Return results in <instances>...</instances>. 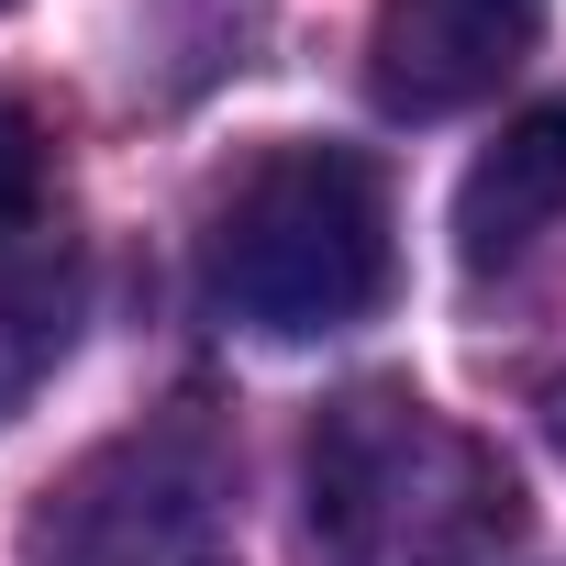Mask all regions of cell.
Returning a JSON list of instances; mask_svg holds the SVG:
<instances>
[{"instance_id": "9", "label": "cell", "mask_w": 566, "mask_h": 566, "mask_svg": "<svg viewBox=\"0 0 566 566\" xmlns=\"http://www.w3.org/2000/svg\"><path fill=\"white\" fill-rule=\"evenodd\" d=\"M0 12H12V0H0Z\"/></svg>"}, {"instance_id": "3", "label": "cell", "mask_w": 566, "mask_h": 566, "mask_svg": "<svg viewBox=\"0 0 566 566\" xmlns=\"http://www.w3.org/2000/svg\"><path fill=\"white\" fill-rule=\"evenodd\" d=\"M23 566H244L233 555V444L200 400L112 433L101 455H78L34 533Z\"/></svg>"}, {"instance_id": "6", "label": "cell", "mask_w": 566, "mask_h": 566, "mask_svg": "<svg viewBox=\"0 0 566 566\" xmlns=\"http://www.w3.org/2000/svg\"><path fill=\"white\" fill-rule=\"evenodd\" d=\"M67 334H78V266H67V233H34L0 255V422L67 356Z\"/></svg>"}, {"instance_id": "5", "label": "cell", "mask_w": 566, "mask_h": 566, "mask_svg": "<svg viewBox=\"0 0 566 566\" xmlns=\"http://www.w3.org/2000/svg\"><path fill=\"white\" fill-rule=\"evenodd\" d=\"M555 222H566V101H533V112L500 123V145L455 189V266L511 277Z\"/></svg>"}, {"instance_id": "7", "label": "cell", "mask_w": 566, "mask_h": 566, "mask_svg": "<svg viewBox=\"0 0 566 566\" xmlns=\"http://www.w3.org/2000/svg\"><path fill=\"white\" fill-rule=\"evenodd\" d=\"M34 233H56V145H45V123L12 90H0V255L34 244Z\"/></svg>"}, {"instance_id": "2", "label": "cell", "mask_w": 566, "mask_h": 566, "mask_svg": "<svg viewBox=\"0 0 566 566\" xmlns=\"http://www.w3.org/2000/svg\"><path fill=\"white\" fill-rule=\"evenodd\" d=\"M400 290V211L367 145H255L200 211V301L255 345H323L389 312Z\"/></svg>"}, {"instance_id": "1", "label": "cell", "mask_w": 566, "mask_h": 566, "mask_svg": "<svg viewBox=\"0 0 566 566\" xmlns=\"http://www.w3.org/2000/svg\"><path fill=\"white\" fill-rule=\"evenodd\" d=\"M533 500L411 378H356L301 433V566H511Z\"/></svg>"}, {"instance_id": "4", "label": "cell", "mask_w": 566, "mask_h": 566, "mask_svg": "<svg viewBox=\"0 0 566 566\" xmlns=\"http://www.w3.org/2000/svg\"><path fill=\"white\" fill-rule=\"evenodd\" d=\"M544 34V0H378L367 23V90L389 123L478 112Z\"/></svg>"}, {"instance_id": "8", "label": "cell", "mask_w": 566, "mask_h": 566, "mask_svg": "<svg viewBox=\"0 0 566 566\" xmlns=\"http://www.w3.org/2000/svg\"><path fill=\"white\" fill-rule=\"evenodd\" d=\"M533 411H544V444L566 455V378H544V400H533Z\"/></svg>"}]
</instances>
